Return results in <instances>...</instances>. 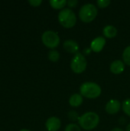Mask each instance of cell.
Wrapping results in <instances>:
<instances>
[{"label":"cell","mask_w":130,"mask_h":131,"mask_svg":"<svg viewBox=\"0 0 130 131\" xmlns=\"http://www.w3.org/2000/svg\"><path fill=\"white\" fill-rule=\"evenodd\" d=\"M79 125L85 130L95 129L100 123V117L95 112H87L81 115L78 120Z\"/></svg>","instance_id":"obj_1"},{"label":"cell","mask_w":130,"mask_h":131,"mask_svg":"<svg viewBox=\"0 0 130 131\" xmlns=\"http://www.w3.org/2000/svg\"><path fill=\"white\" fill-rule=\"evenodd\" d=\"M28 2H29V4L31 5L32 6L37 7V6H39V5L42 3V1H41V0H29Z\"/></svg>","instance_id":"obj_22"},{"label":"cell","mask_w":130,"mask_h":131,"mask_svg":"<svg viewBox=\"0 0 130 131\" xmlns=\"http://www.w3.org/2000/svg\"><path fill=\"white\" fill-rule=\"evenodd\" d=\"M63 47H64V49L68 53H70V54L78 53L77 51L79 50V45L74 40H71V39L66 40L64 42Z\"/></svg>","instance_id":"obj_10"},{"label":"cell","mask_w":130,"mask_h":131,"mask_svg":"<svg viewBox=\"0 0 130 131\" xmlns=\"http://www.w3.org/2000/svg\"><path fill=\"white\" fill-rule=\"evenodd\" d=\"M77 4H78L77 0H69V1H67V6L69 8H75V7H77Z\"/></svg>","instance_id":"obj_21"},{"label":"cell","mask_w":130,"mask_h":131,"mask_svg":"<svg viewBox=\"0 0 130 131\" xmlns=\"http://www.w3.org/2000/svg\"><path fill=\"white\" fill-rule=\"evenodd\" d=\"M117 28L114 27L113 25H107L103 28V34L105 38H113L117 35Z\"/></svg>","instance_id":"obj_12"},{"label":"cell","mask_w":130,"mask_h":131,"mask_svg":"<svg viewBox=\"0 0 130 131\" xmlns=\"http://www.w3.org/2000/svg\"><path fill=\"white\" fill-rule=\"evenodd\" d=\"M110 69L113 74H120L125 70V63L121 60H115L111 63Z\"/></svg>","instance_id":"obj_11"},{"label":"cell","mask_w":130,"mask_h":131,"mask_svg":"<svg viewBox=\"0 0 130 131\" xmlns=\"http://www.w3.org/2000/svg\"><path fill=\"white\" fill-rule=\"evenodd\" d=\"M111 131H124L123 129L121 128H119V127H116V128H113V130H111Z\"/></svg>","instance_id":"obj_24"},{"label":"cell","mask_w":130,"mask_h":131,"mask_svg":"<svg viewBox=\"0 0 130 131\" xmlns=\"http://www.w3.org/2000/svg\"><path fill=\"white\" fill-rule=\"evenodd\" d=\"M126 131H130V124H129L126 128Z\"/></svg>","instance_id":"obj_25"},{"label":"cell","mask_w":130,"mask_h":131,"mask_svg":"<svg viewBox=\"0 0 130 131\" xmlns=\"http://www.w3.org/2000/svg\"><path fill=\"white\" fill-rule=\"evenodd\" d=\"M105 45H106V38L103 36H99L92 41L90 44V48L93 52L99 53L103 49Z\"/></svg>","instance_id":"obj_8"},{"label":"cell","mask_w":130,"mask_h":131,"mask_svg":"<svg viewBox=\"0 0 130 131\" xmlns=\"http://www.w3.org/2000/svg\"><path fill=\"white\" fill-rule=\"evenodd\" d=\"M49 3L53 8L62 10L66 6L67 1H66V0H51L49 2Z\"/></svg>","instance_id":"obj_14"},{"label":"cell","mask_w":130,"mask_h":131,"mask_svg":"<svg viewBox=\"0 0 130 131\" xmlns=\"http://www.w3.org/2000/svg\"><path fill=\"white\" fill-rule=\"evenodd\" d=\"M120 108H121V104L119 101L116 99H112L109 101L105 107V110L107 113L111 115L117 114L120 111Z\"/></svg>","instance_id":"obj_7"},{"label":"cell","mask_w":130,"mask_h":131,"mask_svg":"<svg viewBox=\"0 0 130 131\" xmlns=\"http://www.w3.org/2000/svg\"><path fill=\"white\" fill-rule=\"evenodd\" d=\"M123 59L125 64L130 66V45L124 49L123 52Z\"/></svg>","instance_id":"obj_16"},{"label":"cell","mask_w":130,"mask_h":131,"mask_svg":"<svg viewBox=\"0 0 130 131\" xmlns=\"http://www.w3.org/2000/svg\"><path fill=\"white\" fill-rule=\"evenodd\" d=\"M48 59L52 62H57L60 59V54L56 50H51L48 53Z\"/></svg>","instance_id":"obj_15"},{"label":"cell","mask_w":130,"mask_h":131,"mask_svg":"<svg viewBox=\"0 0 130 131\" xmlns=\"http://www.w3.org/2000/svg\"><path fill=\"white\" fill-rule=\"evenodd\" d=\"M43 44L48 48L54 49L60 44V37L54 31H46L41 36Z\"/></svg>","instance_id":"obj_6"},{"label":"cell","mask_w":130,"mask_h":131,"mask_svg":"<svg viewBox=\"0 0 130 131\" xmlns=\"http://www.w3.org/2000/svg\"><path fill=\"white\" fill-rule=\"evenodd\" d=\"M64 131H81L80 127L76 124H69L67 125Z\"/></svg>","instance_id":"obj_18"},{"label":"cell","mask_w":130,"mask_h":131,"mask_svg":"<svg viewBox=\"0 0 130 131\" xmlns=\"http://www.w3.org/2000/svg\"><path fill=\"white\" fill-rule=\"evenodd\" d=\"M59 23L66 28H73L77 22L75 13L70 8H64L58 13Z\"/></svg>","instance_id":"obj_3"},{"label":"cell","mask_w":130,"mask_h":131,"mask_svg":"<svg viewBox=\"0 0 130 131\" xmlns=\"http://www.w3.org/2000/svg\"><path fill=\"white\" fill-rule=\"evenodd\" d=\"M101 92L100 86L94 82H84L80 87V94L88 99H96L99 97Z\"/></svg>","instance_id":"obj_2"},{"label":"cell","mask_w":130,"mask_h":131,"mask_svg":"<svg viewBox=\"0 0 130 131\" xmlns=\"http://www.w3.org/2000/svg\"><path fill=\"white\" fill-rule=\"evenodd\" d=\"M19 131H31V130H27V129H22V130H19Z\"/></svg>","instance_id":"obj_26"},{"label":"cell","mask_w":130,"mask_h":131,"mask_svg":"<svg viewBox=\"0 0 130 131\" xmlns=\"http://www.w3.org/2000/svg\"><path fill=\"white\" fill-rule=\"evenodd\" d=\"M111 3L110 0H98L97 2V4L100 8H105L109 6V5Z\"/></svg>","instance_id":"obj_19"},{"label":"cell","mask_w":130,"mask_h":131,"mask_svg":"<svg viewBox=\"0 0 130 131\" xmlns=\"http://www.w3.org/2000/svg\"><path fill=\"white\" fill-rule=\"evenodd\" d=\"M87 66V61L85 56L80 53H77L73 57L70 62V68L75 74L83 73Z\"/></svg>","instance_id":"obj_5"},{"label":"cell","mask_w":130,"mask_h":131,"mask_svg":"<svg viewBox=\"0 0 130 131\" xmlns=\"http://www.w3.org/2000/svg\"><path fill=\"white\" fill-rule=\"evenodd\" d=\"M83 96L80 94H74L69 98V104L73 107H80L83 103Z\"/></svg>","instance_id":"obj_13"},{"label":"cell","mask_w":130,"mask_h":131,"mask_svg":"<svg viewBox=\"0 0 130 131\" xmlns=\"http://www.w3.org/2000/svg\"><path fill=\"white\" fill-rule=\"evenodd\" d=\"M91 51H92V50H91L90 48H85L84 51V53L85 55H89V54H90Z\"/></svg>","instance_id":"obj_23"},{"label":"cell","mask_w":130,"mask_h":131,"mask_svg":"<svg viewBox=\"0 0 130 131\" xmlns=\"http://www.w3.org/2000/svg\"><path fill=\"white\" fill-rule=\"evenodd\" d=\"M45 127L48 131H57L61 127V121L57 117H51L47 120Z\"/></svg>","instance_id":"obj_9"},{"label":"cell","mask_w":130,"mask_h":131,"mask_svg":"<svg viewBox=\"0 0 130 131\" xmlns=\"http://www.w3.org/2000/svg\"><path fill=\"white\" fill-rule=\"evenodd\" d=\"M67 116H68V118H69L71 121H78V120H79V118H80L78 114H77L76 111H70V112L68 113Z\"/></svg>","instance_id":"obj_20"},{"label":"cell","mask_w":130,"mask_h":131,"mask_svg":"<svg viewBox=\"0 0 130 131\" xmlns=\"http://www.w3.org/2000/svg\"><path fill=\"white\" fill-rule=\"evenodd\" d=\"M122 108L123 112L127 115L130 117V98L126 99L123 104H122Z\"/></svg>","instance_id":"obj_17"},{"label":"cell","mask_w":130,"mask_h":131,"mask_svg":"<svg viewBox=\"0 0 130 131\" xmlns=\"http://www.w3.org/2000/svg\"><path fill=\"white\" fill-rule=\"evenodd\" d=\"M98 14L97 8L91 3L84 5L79 11V17L83 22L90 23L93 21Z\"/></svg>","instance_id":"obj_4"}]
</instances>
